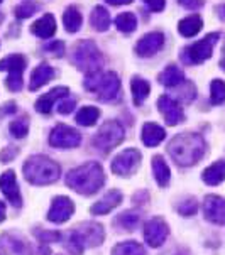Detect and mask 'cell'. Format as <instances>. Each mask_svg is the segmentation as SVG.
<instances>
[{
	"label": "cell",
	"instance_id": "1",
	"mask_svg": "<svg viewBox=\"0 0 225 255\" xmlns=\"http://www.w3.org/2000/svg\"><path fill=\"white\" fill-rule=\"evenodd\" d=\"M168 152L180 166H193L205 154V140L198 133L183 132L170 142Z\"/></svg>",
	"mask_w": 225,
	"mask_h": 255
},
{
	"label": "cell",
	"instance_id": "2",
	"mask_svg": "<svg viewBox=\"0 0 225 255\" xmlns=\"http://www.w3.org/2000/svg\"><path fill=\"white\" fill-rule=\"evenodd\" d=\"M105 183V174L98 162H86L66 174V184L80 194H93Z\"/></svg>",
	"mask_w": 225,
	"mask_h": 255
},
{
	"label": "cell",
	"instance_id": "3",
	"mask_svg": "<svg viewBox=\"0 0 225 255\" xmlns=\"http://www.w3.org/2000/svg\"><path fill=\"white\" fill-rule=\"evenodd\" d=\"M24 176L29 183L44 186L59 178V166L46 155H32L24 164Z\"/></svg>",
	"mask_w": 225,
	"mask_h": 255
},
{
	"label": "cell",
	"instance_id": "4",
	"mask_svg": "<svg viewBox=\"0 0 225 255\" xmlns=\"http://www.w3.org/2000/svg\"><path fill=\"white\" fill-rule=\"evenodd\" d=\"M103 228L102 225L86 222L81 223L80 227H76V230L70 233V239H68V250L73 255H81L86 247H98L103 242Z\"/></svg>",
	"mask_w": 225,
	"mask_h": 255
},
{
	"label": "cell",
	"instance_id": "5",
	"mask_svg": "<svg viewBox=\"0 0 225 255\" xmlns=\"http://www.w3.org/2000/svg\"><path fill=\"white\" fill-rule=\"evenodd\" d=\"M85 88L92 93H97V97L102 102H112L119 97L120 92V80L114 71H97L90 73L85 78Z\"/></svg>",
	"mask_w": 225,
	"mask_h": 255
},
{
	"label": "cell",
	"instance_id": "6",
	"mask_svg": "<svg viewBox=\"0 0 225 255\" xmlns=\"http://www.w3.org/2000/svg\"><path fill=\"white\" fill-rule=\"evenodd\" d=\"M73 63L78 70L90 75V73L100 71L103 56L93 41H80L73 47Z\"/></svg>",
	"mask_w": 225,
	"mask_h": 255
},
{
	"label": "cell",
	"instance_id": "7",
	"mask_svg": "<svg viewBox=\"0 0 225 255\" xmlns=\"http://www.w3.org/2000/svg\"><path fill=\"white\" fill-rule=\"evenodd\" d=\"M124 140V127L117 120H107L105 124L98 128V132L95 133L92 139V144L95 149H98L100 152H110L112 149H115L120 142Z\"/></svg>",
	"mask_w": 225,
	"mask_h": 255
},
{
	"label": "cell",
	"instance_id": "8",
	"mask_svg": "<svg viewBox=\"0 0 225 255\" xmlns=\"http://www.w3.org/2000/svg\"><path fill=\"white\" fill-rule=\"evenodd\" d=\"M25 70V58L22 54H10L0 59V71H8L7 88L12 92H20L24 86L22 73Z\"/></svg>",
	"mask_w": 225,
	"mask_h": 255
},
{
	"label": "cell",
	"instance_id": "9",
	"mask_svg": "<svg viewBox=\"0 0 225 255\" xmlns=\"http://www.w3.org/2000/svg\"><path fill=\"white\" fill-rule=\"evenodd\" d=\"M219 39H220L219 32H212L209 36H205L202 41L195 42V44H192L183 51V53H187V56H183V59L192 64H200L203 61H207L212 56V53H214V46L217 44Z\"/></svg>",
	"mask_w": 225,
	"mask_h": 255
},
{
	"label": "cell",
	"instance_id": "10",
	"mask_svg": "<svg viewBox=\"0 0 225 255\" xmlns=\"http://www.w3.org/2000/svg\"><path fill=\"white\" fill-rule=\"evenodd\" d=\"M49 144L56 149H75L81 144L80 132L68 125H56L49 135Z\"/></svg>",
	"mask_w": 225,
	"mask_h": 255
},
{
	"label": "cell",
	"instance_id": "11",
	"mask_svg": "<svg viewBox=\"0 0 225 255\" xmlns=\"http://www.w3.org/2000/svg\"><path fill=\"white\" fill-rule=\"evenodd\" d=\"M141 152L137 149H127L120 152L112 162V171L119 176H129L131 172L139 166Z\"/></svg>",
	"mask_w": 225,
	"mask_h": 255
},
{
	"label": "cell",
	"instance_id": "12",
	"mask_svg": "<svg viewBox=\"0 0 225 255\" xmlns=\"http://www.w3.org/2000/svg\"><path fill=\"white\" fill-rule=\"evenodd\" d=\"M158 109L163 114L164 120H166L168 125H178V124H181L185 120L183 109L180 107L178 100L168 97V95H163V97H159Z\"/></svg>",
	"mask_w": 225,
	"mask_h": 255
},
{
	"label": "cell",
	"instance_id": "13",
	"mask_svg": "<svg viewBox=\"0 0 225 255\" xmlns=\"http://www.w3.org/2000/svg\"><path fill=\"white\" fill-rule=\"evenodd\" d=\"M0 255H32L25 240L14 233H3L0 237Z\"/></svg>",
	"mask_w": 225,
	"mask_h": 255
},
{
	"label": "cell",
	"instance_id": "14",
	"mask_svg": "<svg viewBox=\"0 0 225 255\" xmlns=\"http://www.w3.org/2000/svg\"><path fill=\"white\" fill-rule=\"evenodd\" d=\"M203 215L212 223H225V200L215 194H209L203 201Z\"/></svg>",
	"mask_w": 225,
	"mask_h": 255
},
{
	"label": "cell",
	"instance_id": "15",
	"mask_svg": "<svg viewBox=\"0 0 225 255\" xmlns=\"http://www.w3.org/2000/svg\"><path fill=\"white\" fill-rule=\"evenodd\" d=\"M164 46L163 32H149L142 36L136 44V54L141 58H151Z\"/></svg>",
	"mask_w": 225,
	"mask_h": 255
},
{
	"label": "cell",
	"instance_id": "16",
	"mask_svg": "<svg viewBox=\"0 0 225 255\" xmlns=\"http://www.w3.org/2000/svg\"><path fill=\"white\" fill-rule=\"evenodd\" d=\"M168 225L161 218H153L144 228V239L151 247H161L168 239Z\"/></svg>",
	"mask_w": 225,
	"mask_h": 255
},
{
	"label": "cell",
	"instance_id": "17",
	"mask_svg": "<svg viewBox=\"0 0 225 255\" xmlns=\"http://www.w3.org/2000/svg\"><path fill=\"white\" fill-rule=\"evenodd\" d=\"M73 211H75V205H73L70 198L58 196L53 200V205H51L49 213H47V220L53 223H63L70 220Z\"/></svg>",
	"mask_w": 225,
	"mask_h": 255
},
{
	"label": "cell",
	"instance_id": "18",
	"mask_svg": "<svg viewBox=\"0 0 225 255\" xmlns=\"http://www.w3.org/2000/svg\"><path fill=\"white\" fill-rule=\"evenodd\" d=\"M0 191L5 194L7 200L14 206H17V208L22 205V198H20V191H19V186H17L14 171H5L0 176Z\"/></svg>",
	"mask_w": 225,
	"mask_h": 255
},
{
	"label": "cell",
	"instance_id": "19",
	"mask_svg": "<svg viewBox=\"0 0 225 255\" xmlns=\"http://www.w3.org/2000/svg\"><path fill=\"white\" fill-rule=\"evenodd\" d=\"M68 93H70V90L66 88V86H58V88H53L51 92H47L42 95L41 98L36 102V110L41 112V114H51V110H53V105L56 102L59 100V98H64L68 97Z\"/></svg>",
	"mask_w": 225,
	"mask_h": 255
},
{
	"label": "cell",
	"instance_id": "20",
	"mask_svg": "<svg viewBox=\"0 0 225 255\" xmlns=\"http://www.w3.org/2000/svg\"><path fill=\"white\" fill-rule=\"evenodd\" d=\"M31 32L34 36L41 37V39H49L54 36L56 32V20L54 17L51 14H46L42 15L41 19L36 20L32 25H31Z\"/></svg>",
	"mask_w": 225,
	"mask_h": 255
},
{
	"label": "cell",
	"instance_id": "21",
	"mask_svg": "<svg viewBox=\"0 0 225 255\" xmlns=\"http://www.w3.org/2000/svg\"><path fill=\"white\" fill-rule=\"evenodd\" d=\"M120 201H122V194H120L119 191H115V189H112V191L107 193L100 201H97L92 206V213L105 215V213H109V211L114 210L115 206H119Z\"/></svg>",
	"mask_w": 225,
	"mask_h": 255
},
{
	"label": "cell",
	"instance_id": "22",
	"mask_svg": "<svg viewBox=\"0 0 225 255\" xmlns=\"http://www.w3.org/2000/svg\"><path fill=\"white\" fill-rule=\"evenodd\" d=\"M166 137V132H164L163 127H159L158 124L148 122L142 127V142H144L148 147H156L158 144H161Z\"/></svg>",
	"mask_w": 225,
	"mask_h": 255
},
{
	"label": "cell",
	"instance_id": "23",
	"mask_svg": "<svg viewBox=\"0 0 225 255\" xmlns=\"http://www.w3.org/2000/svg\"><path fill=\"white\" fill-rule=\"evenodd\" d=\"M54 76V70L46 63H41L36 70L32 71L31 75V81H29V90H39L41 86H44L51 78Z\"/></svg>",
	"mask_w": 225,
	"mask_h": 255
},
{
	"label": "cell",
	"instance_id": "24",
	"mask_svg": "<svg viewBox=\"0 0 225 255\" xmlns=\"http://www.w3.org/2000/svg\"><path fill=\"white\" fill-rule=\"evenodd\" d=\"M202 27H203V20L198 14L185 17V19H181L178 24V31L181 36H185V37L197 36V34L202 31Z\"/></svg>",
	"mask_w": 225,
	"mask_h": 255
},
{
	"label": "cell",
	"instance_id": "25",
	"mask_svg": "<svg viewBox=\"0 0 225 255\" xmlns=\"http://www.w3.org/2000/svg\"><path fill=\"white\" fill-rule=\"evenodd\" d=\"M90 24H92V27L95 29V31H98V32L109 31V27H110L109 10H107L105 7H102V5H97L92 10V14H90Z\"/></svg>",
	"mask_w": 225,
	"mask_h": 255
},
{
	"label": "cell",
	"instance_id": "26",
	"mask_svg": "<svg viewBox=\"0 0 225 255\" xmlns=\"http://www.w3.org/2000/svg\"><path fill=\"white\" fill-rule=\"evenodd\" d=\"M183 81H185L183 71H181L178 66H175V64H170V66L159 75V83L168 86V88H175V86L183 85Z\"/></svg>",
	"mask_w": 225,
	"mask_h": 255
},
{
	"label": "cell",
	"instance_id": "27",
	"mask_svg": "<svg viewBox=\"0 0 225 255\" xmlns=\"http://www.w3.org/2000/svg\"><path fill=\"white\" fill-rule=\"evenodd\" d=\"M131 90H132V100L137 107L142 105V102L148 98L151 92V85L146 80H142L141 76H134L131 81Z\"/></svg>",
	"mask_w": 225,
	"mask_h": 255
},
{
	"label": "cell",
	"instance_id": "28",
	"mask_svg": "<svg viewBox=\"0 0 225 255\" xmlns=\"http://www.w3.org/2000/svg\"><path fill=\"white\" fill-rule=\"evenodd\" d=\"M202 178L207 184H210V186L220 184L225 179V161H217L215 164L209 166L205 171H203Z\"/></svg>",
	"mask_w": 225,
	"mask_h": 255
},
{
	"label": "cell",
	"instance_id": "29",
	"mask_svg": "<svg viewBox=\"0 0 225 255\" xmlns=\"http://www.w3.org/2000/svg\"><path fill=\"white\" fill-rule=\"evenodd\" d=\"M81 22H83V17H81L80 10L75 7V5H70L64 10L63 14V24H64V29L68 32L75 34L81 29Z\"/></svg>",
	"mask_w": 225,
	"mask_h": 255
},
{
	"label": "cell",
	"instance_id": "30",
	"mask_svg": "<svg viewBox=\"0 0 225 255\" xmlns=\"http://www.w3.org/2000/svg\"><path fill=\"white\" fill-rule=\"evenodd\" d=\"M153 171H154V178L158 181L159 186H168L171 178V172L168 164L164 162V159L161 155H154L153 157Z\"/></svg>",
	"mask_w": 225,
	"mask_h": 255
},
{
	"label": "cell",
	"instance_id": "31",
	"mask_svg": "<svg viewBox=\"0 0 225 255\" xmlns=\"http://www.w3.org/2000/svg\"><path fill=\"white\" fill-rule=\"evenodd\" d=\"M115 25L120 32L131 34L137 29V19L132 12H122V14L115 17Z\"/></svg>",
	"mask_w": 225,
	"mask_h": 255
},
{
	"label": "cell",
	"instance_id": "32",
	"mask_svg": "<svg viewBox=\"0 0 225 255\" xmlns=\"http://www.w3.org/2000/svg\"><path fill=\"white\" fill-rule=\"evenodd\" d=\"M98 117H100V110L97 107H83L76 114V122L83 127H92L93 124H97Z\"/></svg>",
	"mask_w": 225,
	"mask_h": 255
},
{
	"label": "cell",
	"instance_id": "33",
	"mask_svg": "<svg viewBox=\"0 0 225 255\" xmlns=\"http://www.w3.org/2000/svg\"><path fill=\"white\" fill-rule=\"evenodd\" d=\"M112 255H146V250L137 242L127 240L115 245L114 250H112Z\"/></svg>",
	"mask_w": 225,
	"mask_h": 255
},
{
	"label": "cell",
	"instance_id": "34",
	"mask_svg": "<svg viewBox=\"0 0 225 255\" xmlns=\"http://www.w3.org/2000/svg\"><path fill=\"white\" fill-rule=\"evenodd\" d=\"M210 100L214 105L225 102V83L222 80H214L210 85Z\"/></svg>",
	"mask_w": 225,
	"mask_h": 255
},
{
	"label": "cell",
	"instance_id": "35",
	"mask_svg": "<svg viewBox=\"0 0 225 255\" xmlns=\"http://www.w3.org/2000/svg\"><path fill=\"white\" fill-rule=\"evenodd\" d=\"M115 223L120 225L125 230H134L137 227V223H139V215L134 213V211H125L115 220Z\"/></svg>",
	"mask_w": 225,
	"mask_h": 255
},
{
	"label": "cell",
	"instance_id": "36",
	"mask_svg": "<svg viewBox=\"0 0 225 255\" xmlns=\"http://www.w3.org/2000/svg\"><path fill=\"white\" fill-rule=\"evenodd\" d=\"M8 130L14 137L17 139H22V137L27 135V130H29V122L27 119H17L14 122L10 124V127H8Z\"/></svg>",
	"mask_w": 225,
	"mask_h": 255
},
{
	"label": "cell",
	"instance_id": "37",
	"mask_svg": "<svg viewBox=\"0 0 225 255\" xmlns=\"http://www.w3.org/2000/svg\"><path fill=\"white\" fill-rule=\"evenodd\" d=\"M34 12H37V5L32 2H22L15 7L14 14L17 19H29L31 15H34Z\"/></svg>",
	"mask_w": 225,
	"mask_h": 255
},
{
	"label": "cell",
	"instance_id": "38",
	"mask_svg": "<svg viewBox=\"0 0 225 255\" xmlns=\"http://www.w3.org/2000/svg\"><path fill=\"white\" fill-rule=\"evenodd\" d=\"M44 51L49 54H53L54 58H61L64 54V42L63 41H53V42H47L44 46Z\"/></svg>",
	"mask_w": 225,
	"mask_h": 255
},
{
	"label": "cell",
	"instance_id": "39",
	"mask_svg": "<svg viewBox=\"0 0 225 255\" xmlns=\"http://www.w3.org/2000/svg\"><path fill=\"white\" fill-rule=\"evenodd\" d=\"M197 210H198V205L195 200H187L178 206L180 215H183V217H192V215L197 213Z\"/></svg>",
	"mask_w": 225,
	"mask_h": 255
},
{
	"label": "cell",
	"instance_id": "40",
	"mask_svg": "<svg viewBox=\"0 0 225 255\" xmlns=\"http://www.w3.org/2000/svg\"><path fill=\"white\" fill-rule=\"evenodd\" d=\"M75 105H76V102L73 100V98H70V100H64V102L59 103L58 112L61 115H68V114H71V112L75 110Z\"/></svg>",
	"mask_w": 225,
	"mask_h": 255
},
{
	"label": "cell",
	"instance_id": "41",
	"mask_svg": "<svg viewBox=\"0 0 225 255\" xmlns=\"http://www.w3.org/2000/svg\"><path fill=\"white\" fill-rule=\"evenodd\" d=\"M36 235L41 239V242H58L61 239L58 232H36Z\"/></svg>",
	"mask_w": 225,
	"mask_h": 255
},
{
	"label": "cell",
	"instance_id": "42",
	"mask_svg": "<svg viewBox=\"0 0 225 255\" xmlns=\"http://www.w3.org/2000/svg\"><path fill=\"white\" fill-rule=\"evenodd\" d=\"M144 3L153 12H161L163 8L166 7V0H144Z\"/></svg>",
	"mask_w": 225,
	"mask_h": 255
},
{
	"label": "cell",
	"instance_id": "43",
	"mask_svg": "<svg viewBox=\"0 0 225 255\" xmlns=\"http://www.w3.org/2000/svg\"><path fill=\"white\" fill-rule=\"evenodd\" d=\"M180 5H183L185 8H188V10H197L198 7L203 5L202 0H178Z\"/></svg>",
	"mask_w": 225,
	"mask_h": 255
},
{
	"label": "cell",
	"instance_id": "44",
	"mask_svg": "<svg viewBox=\"0 0 225 255\" xmlns=\"http://www.w3.org/2000/svg\"><path fill=\"white\" fill-rule=\"evenodd\" d=\"M15 155H17V149H5L0 154V161L8 162V161H12V157H15Z\"/></svg>",
	"mask_w": 225,
	"mask_h": 255
},
{
	"label": "cell",
	"instance_id": "45",
	"mask_svg": "<svg viewBox=\"0 0 225 255\" xmlns=\"http://www.w3.org/2000/svg\"><path fill=\"white\" fill-rule=\"evenodd\" d=\"M215 12L220 17V20H225V3H220V5L215 7Z\"/></svg>",
	"mask_w": 225,
	"mask_h": 255
},
{
	"label": "cell",
	"instance_id": "46",
	"mask_svg": "<svg viewBox=\"0 0 225 255\" xmlns=\"http://www.w3.org/2000/svg\"><path fill=\"white\" fill-rule=\"evenodd\" d=\"M107 2H109L110 5H127L132 0H107Z\"/></svg>",
	"mask_w": 225,
	"mask_h": 255
},
{
	"label": "cell",
	"instance_id": "47",
	"mask_svg": "<svg viewBox=\"0 0 225 255\" xmlns=\"http://www.w3.org/2000/svg\"><path fill=\"white\" fill-rule=\"evenodd\" d=\"M3 218H5V205L0 201V222H3Z\"/></svg>",
	"mask_w": 225,
	"mask_h": 255
},
{
	"label": "cell",
	"instance_id": "48",
	"mask_svg": "<svg viewBox=\"0 0 225 255\" xmlns=\"http://www.w3.org/2000/svg\"><path fill=\"white\" fill-rule=\"evenodd\" d=\"M220 68L225 71V47H224V56H222V59H220Z\"/></svg>",
	"mask_w": 225,
	"mask_h": 255
},
{
	"label": "cell",
	"instance_id": "49",
	"mask_svg": "<svg viewBox=\"0 0 225 255\" xmlns=\"http://www.w3.org/2000/svg\"><path fill=\"white\" fill-rule=\"evenodd\" d=\"M2 114H5V110H3V109H2V110H0V115H2Z\"/></svg>",
	"mask_w": 225,
	"mask_h": 255
},
{
	"label": "cell",
	"instance_id": "50",
	"mask_svg": "<svg viewBox=\"0 0 225 255\" xmlns=\"http://www.w3.org/2000/svg\"><path fill=\"white\" fill-rule=\"evenodd\" d=\"M0 3H2V0H0Z\"/></svg>",
	"mask_w": 225,
	"mask_h": 255
}]
</instances>
